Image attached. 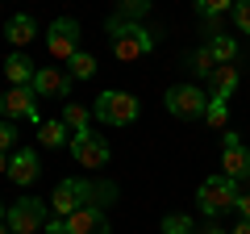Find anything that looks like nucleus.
Listing matches in <instances>:
<instances>
[{
  "mask_svg": "<svg viewBox=\"0 0 250 234\" xmlns=\"http://www.w3.org/2000/svg\"><path fill=\"white\" fill-rule=\"evenodd\" d=\"M104 34H108V50H113V59H121V63H134V59H146V54H154V34L142 25V21H129V17H108L104 21Z\"/></svg>",
  "mask_w": 250,
  "mask_h": 234,
  "instance_id": "nucleus-1",
  "label": "nucleus"
},
{
  "mask_svg": "<svg viewBox=\"0 0 250 234\" xmlns=\"http://www.w3.org/2000/svg\"><path fill=\"white\" fill-rule=\"evenodd\" d=\"M138 113H142L138 96H129V92H117V88H104L96 100H92V117H96L100 126H134Z\"/></svg>",
  "mask_w": 250,
  "mask_h": 234,
  "instance_id": "nucleus-2",
  "label": "nucleus"
},
{
  "mask_svg": "<svg viewBox=\"0 0 250 234\" xmlns=\"http://www.w3.org/2000/svg\"><path fill=\"white\" fill-rule=\"evenodd\" d=\"M238 197H242V188H238V180H229V176H208V180L196 188V205H200V213H205L208 222H213L217 213H225V209H233Z\"/></svg>",
  "mask_w": 250,
  "mask_h": 234,
  "instance_id": "nucleus-3",
  "label": "nucleus"
},
{
  "mask_svg": "<svg viewBox=\"0 0 250 234\" xmlns=\"http://www.w3.org/2000/svg\"><path fill=\"white\" fill-rule=\"evenodd\" d=\"M50 201H38V197H21L17 205H9L4 222H9L13 234H42L46 222H50Z\"/></svg>",
  "mask_w": 250,
  "mask_h": 234,
  "instance_id": "nucleus-4",
  "label": "nucleus"
},
{
  "mask_svg": "<svg viewBox=\"0 0 250 234\" xmlns=\"http://www.w3.org/2000/svg\"><path fill=\"white\" fill-rule=\"evenodd\" d=\"M163 105H167V113L179 117V121H200V117L208 113V92L196 88V84H175V88H167Z\"/></svg>",
  "mask_w": 250,
  "mask_h": 234,
  "instance_id": "nucleus-5",
  "label": "nucleus"
},
{
  "mask_svg": "<svg viewBox=\"0 0 250 234\" xmlns=\"http://www.w3.org/2000/svg\"><path fill=\"white\" fill-rule=\"evenodd\" d=\"M96 205V180H62L59 188L50 192V209L59 217H71L75 209Z\"/></svg>",
  "mask_w": 250,
  "mask_h": 234,
  "instance_id": "nucleus-6",
  "label": "nucleus"
},
{
  "mask_svg": "<svg viewBox=\"0 0 250 234\" xmlns=\"http://www.w3.org/2000/svg\"><path fill=\"white\" fill-rule=\"evenodd\" d=\"M71 155L80 167H108V159H113V151H108V138L104 134H92V130H80V134H71Z\"/></svg>",
  "mask_w": 250,
  "mask_h": 234,
  "instance_id": "nucleus-7",
  "label": "nucleus"
},
{
  "mask_svg": "<svg viewBox=\"0 0 250 234\" xmlns=\"http://www.w3.org/2000/svg\"><path fill=\"white\" fill-rule=\"evenodd\" d=\"M46 50L54 54V59H71L75 50H80V21L75 17H59L50 21V29H46Z\"/></svg>",
  "mask_w": 250,
  "mask_h": 234,
  "instance_id": "nucleus-8",
  "label": "nucleus"
},
{
  "mask_svg": "<svg viewBox=\"0 0 250 234\" xmlns=\"http://www.w3.org/2000/svg\"><path fill=\"white\" fill-rule=\"evenodd\" d=\"M221 176H229V180H250V151L242 146V138L233 134V130H221Z\"/></svg>",
  "mask_w": 250,
  "mask_h": 234,
  "instance_id": "nucleus-9",
  "label": "nucleus"
},
{
  "mask_svg": "<svg viewBox=\"0 0 250 234\" xmlns=\"http://www.w3.org/2000/svg\"><path fill=\"white\" fill-rule=\"evenodd\" d=\"M0 117H4V121H17V117H25V121H38V126H42V117H38V92H34V84L4 92V96H0Z\"/></svg>",
  "mask_w": 250,
  "mask_h": 234,
  "instance_id": "nucleus-10",
  "label": "nucleus"
},
{
  "mask_svg": "<svg viewBox=\"0 0 250 234\" xmlns=\"http://www.w3.org/2000/svg\"><path fill=\"white\" fill-rule=\"evenodd\" d=\"M62 234H113V226L100 205H83L71 217H62Z\"/></svg>",
  "mask_w": 250,
  "mask_h": 234,
  "instance_id": "nucleus-11",
  "label": "nucleus"
},
{
  "mask_svg": "<svg viewBox=\"0 0 250 234\" xmlns=\"http://www.w3.org/2000/svg\"><path fill=\"white\" fill-rule=\"evenodd\" d=\"M71 75L62 71V67H38V75H34V92L38 96H50V100H67L71 96Z\"/></svg>",
  "mask_w": 250,
  "mask_h": 234,
  "instance_id": "nucleus-12",
  "label": "nucleus"
},
{
  "mask_svg": "<svg viewBox=\"0 0 250 234\" xmlns=\"http://www.w3.org/2000/svg\"><path fill=\"white\" fill-rule=\"evenodd\" d=\"M38 176H42L38 151H17V155L9 159V180H13V184H21V188H25V184H34Z\"/></svg>",
  "mask_w": 250,
  "mask_h": 234,
  "instance_id": "nucleus-13",
  "label": "nucleus"
},
{
  "mask_svg": "<svg viewBox=\"0 0 250 234\" xmlns=\"http://www.w3.org/2000/svg\"><path fill=\"white\" fill-rule=\"evenodd\" d=\"M238 84H242V67H233V63H217V71L208 75V96L229 100Z\"/></svg>",
  "mask_w": 250,
  "mask_h": 234,
  "instance_id": "nucleus-14",
  "label": "nucleus"
},
{
  "mask_svg": "<svg viewBox=\"0 0 250 234\" xmlns=\"http://www.w3.org/2000/svg\"><path fill=\"white\" fill-rule=\"evenodd\" d=\"M34 75H38V67H34L29 54L13 50L9 59H4V80H9V88H25V84H34Z\"/></svg>",
  "mask_w": 250,
  "mask_h": 234,
  "instance_id": "nucleus-15",
  "label": "nucleus"
},
{
  "mask_svg": "<svg viewBox=\"0 0 250 234\" xmlns=\"http://www.w3.org/2000/svg\"><path fill=\"white\" fill-rule=\"evenodd\" d=\"M196 13H200V21H205L208 38H213V34H221V29H217L221 13H233V0H196Z\"/></svg>",
  "mask_w": 250,
  "mask_h": 234,
  "instance_id": "nucleus-16",
  "label": "nucleus"
},
{
  "mask_svg": "<svg viewBox=\"0 0 250 234\" xmlns=\"http://www.w3.org/2000/svg\"><path fill=\"white\" fill-rule=\"evenodd\" d=\"M4 34H9L13 46H29V42L38 38V25H34V17H29V13H17V17L4 25Z\"/></svg>",
  "mask_w": 250,
  "mask_h": 234,
  "instance_id": "nucleus-17",
  "label": "nucleus"
},
{
  "mask_svg": "<svg viewBox=\"0 0 250 234\" xmlns=\"http://www.w3.org/2000/svg\"><path fill=\"white\" fill-rule=\"evenodd\" d=\"M188 71L196 75V80H208V75L217 71V59L208 54V46H196V50L188 54Z\"/></svg>",
  "mask_w": 250,
  "mask_h": 234,
  "instance_id": "nucleus-18",
  "label": "nucleus"
},
{
  "mask_svg": "<svg viewBox=\"0 0 250 234\" xmlns=\"http://www.w3.org/2000/svg\"><path fill=\"white\" fill-rule=\"evenodd\" d=\"M67 75H71V80H92V75H96V54L75 50L71 59H67Z\"/></svg>",
  "mask_w": 250,
  "mask_h": 234,
  "instance_id": "nucleus-19",
  "label": "nucleus"
},
{
  "mask_svg": "<svg viewBox=\"0 0 250 234\" xmlns=\"http://www.w3.org/2000/svg\"><path fill=\"white\" fill-rule=\"evenodd\" d=\"M205 46H208V54H213L217 63H233V59H238V42H233L229 34H213Z\"/></svg>",
  "mask_w": 250,
  "mask_h": 234,
  "instance_id": "nucleus-20",
  "label": "nucleus"
},
{
  "mask_svg": "<svg viewBox=\"0 0 250 234\" xmlns=\"http://www.w3.org/2000/svg\"><path fill=\"white\" fill-rule=\"evenodd\" d=\"M38 138H42V146H67L71 142V138H67V121H42V126H38Z\"/></svg>",
  "mask_w": 250,
  "mask_h": 234,
  "instance_id": "nucleus-21",
  "label": "nucleus"
},
{
  "mask_svg": "<svg viewBox=\"0 0 250 234\" xmlns=\"http://www.w3.org/2000/svg\"><path fill=\"white\" fill-rule=\"evenodd\" d=\"M62 121H67V130H88V121H92V109H83V105H75V100H67L62 105Z\"/></svg>",
  "mask_w": 250,
  "mask_h": 234,
  "instance_id": "nucleus-22",
  "label": "nucleus"
},
{
  "mask_svg": "<svg viewBox=\"0 0 250 234\" xmlns=\"http://www.w3.org/2000/svg\"><path fill=\"white\" fill-rule=\"evenodd\" d=\"M150 13V0H117V17H129V21H142Z\"/></svg>",
  "mask_w": 250,
  "mask_h": 234,
  "instance_id": "nucleus-23",
  "label": "nucleus"
},
{
  "mask_svg": "<svg viewBox=\"0 0 250 234\" xmlns=\"http://www.w3.org/2000/svg\"><path fill=\"white\" fill-rule=\"evenodd\" d=\"M208 126H217V130H225V121H229V100H217V96H208Z\"/></svg>",
  "mask_w": 250,
  "mask_h": 234,
  "instance_id": "nucleus-24",
  "label": "nucleus"
},
{
  "mask_svg": "<svg viewBox=\"0 0 250 234\" xmlns=\"http://www.w3.org/2000/svg\"><path fill=\"white\" fill-rule=\"evenodd\" d=\"M196 226H192V217L188 213H167L163 217V234H192Z\"/></svg>",
  "mask_w": 250,
  "mask_h": 234,
  "instance_id": "nucleus-25",
  "label": "nucleus"
},
{
  "mask_svg": "<svg viewBox=\"0 0 250 234\" xmlns=\"http://www.w3.org/2000/svg\"><path fill=\"white\" fill-rule=\"evenodd\" d=\"M233 25L238 34H250V0H233Z\"/></svg>",
  "mask_w": 250,
  "mask_h": 234,
  "instance_id": "nucleus-26",
  "label": "nucleus"
},
{
  "mask_svg": "<svg viewBox=\"0 0 250 234\" xmlns=\"http://www.w3.org/2000/svg\"><path fill=\"white\" fill-rule=\"evenodd\" d=\"M117 201V184L113 180H96V205L104 209V205H113Z\"/></svg>",
  "mask_w": 250,
  "mask_h": 234,
  "instance_id": "nucleus-27",
  "label": "nucleus"
},
{
  "mask_svg": "<svg viewBox=\"0 0 250 234\" xmlns=\"http://www.w3.org/2000/svg\"><path fill=\"white\" fill-rule=\"evenodd\" d=\"M13 146H17V126L0 121V151H13Z\"/></svg>",
  "mask_w": 250,
  "mask_h": 234,
  "instance_id": "nucleus-28",
  "label": "nucleus"
},
{
  "mask_svg": "<svg viewBox=\"0 0 250 234\" xmlns=\"http://www.w3.org/2000/svg\"><path fill=\"white\" fill-rule=\"evenodd\" d=\"M233 209H238V213L250 222V192H246V197H238V205H233Z\"/></svg>",
  "mask_w": 250,
  "mask_h": 234,
  "instance_id": "nucleus-29",
  "label": "nucleus"
},
{
  "mask_svg": "<svg viewBox=\"0 0 250 234\" xmlns=\"http://www.w3.org/2000/svg\"><path fill=\"white\" fill-rule=\"evenodd\" d=\"M46 234H62V217H50L46 222Z\"/></svg>",
  "mask_w": 250,
  "mask_h": 234,
  "instance_id": "nucleus-30",
  "label": "nucleus"
},
{
  "mask_svg": "<svg viewBox=\"0 0 250 234\" xmlns=\"http://www.w3.org/2000/svg\"><path fill=\"white\" fill-rule=\"evenodd\" d=\"M229 234H250V222H246V217H242V222H238V226H233V230H229Z\"/></svg>",
  "mask_w": 250,
  "mask_h": 234,
  "instance_id": "nucleus-31",
  "label": "nucleus"
},
{
  "mask_svg": "<svg viewBox=\"0 0 250 234\" xmlns=\"http://www.w3.org/2000/svg\"><path fill=\"white\" fill-rule=\"evenodd\" d=\"M200 234H225V230H221V226H213V222H208V226H205Z\"/></svg>",
  "mask_w": 250,
  "mask_h": 234,
  "instance_id": "nucleus-32",
  "label": "nucleus"
},
{
  "mask_svg": "<svg viewBox=\"0 0 250 234\" xmlns=\"http://www.w3.org/2000/svg\"><path fill=\"white\" fill-rule=\"evenodd\" d=\"M0 171H9V155L4 151H0Z\"/></svg>",
  "mask_w": 250,
  "mask_h": 234,
  "instance_id": "nucleus-33",
  "label": "nucleus"
},
{
  "mask_svg": "<svg viewBox=\"0 0 250 234\" xmlns=\"http://www.w3.org/2000/svg\"><path fill=\"white\" fill-rule=\"evenodd\" d=\"M0 234H13V230H9V222H0Z\"/></svg>",
  "mask_w": 250,
  "mask_h": 234,
  "instance_id": "nucleus-34",
  "label": "nucleus"
},
{
  "mask_svg": "<svg viewBox=\"0 0 250 234\" xmlns=\"http://www.w3.org/2000/svg\"><path fill=\"white\" fill-rule=\"evenodd\" d=\"M0 222H4V201H0Z\"/></svg>",
  "mask_w": 250,
  "mask_h": 234,
  "instance_id": "nucleus-35",
  "label": "nucleus"
}]
</instances>
